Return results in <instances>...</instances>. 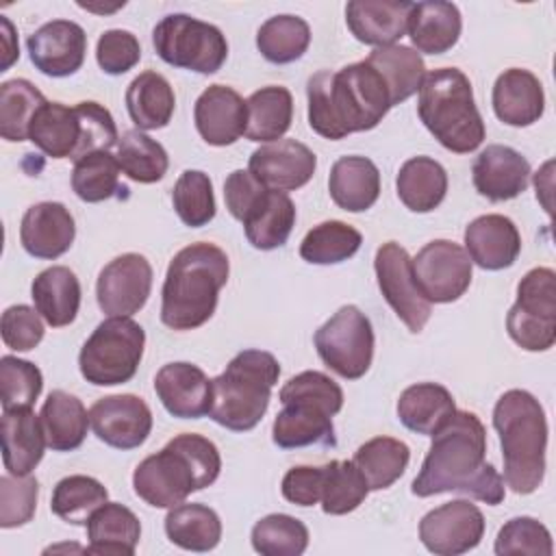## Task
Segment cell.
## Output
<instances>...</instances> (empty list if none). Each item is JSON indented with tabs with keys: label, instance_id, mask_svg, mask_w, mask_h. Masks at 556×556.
I'll return each instance as SVG.
<instances>
[{
	"label": "cell",
	"instance_id": "cell-1",
	"mask_svg": "<svg viewBox=\"0 0 556 556\" xmlns=\"http://www.w3.org/2000/svg\"><path fill=\"white\" fill-rule=\"evenodd\" d=\"M410 491L417 497L465 493L489 506L504 502V478L486 463V430L476 413L454 410L432 434V445Z\"/></svg>",
	"mask_w": 556,
	"mask_h": 556
},
{
	"label": "cell",
	"instance_id": "cell-2",
	"mask_svg": "<svg viewBox=\"0 0 556 556\" xmlns=\"http://www.w3.org/2000/svg\"><path fill=\"white\" fill-rule=\"evenodd\" d=\"M306 98L311 128L330 141L376 128L393 106L387 83L367 61L313 74Z\"/></svg>",
	"mask_w": 556,
	"mask_h": 556
},
{
	"label": "cell",
	"instance_id": "cell-3",
	"mask_svg": "<svg viewBox=\"0 0 556 556\" xmlns=\"http://www.w3.org/2000/svg\"><path fill=\"white\" fill-rule=\"evenodd\" d=\"M228 274V256L215 243L198 241L176 252L161 291V321L172 330H193L206 324Z\"/></svg>",
	"mask_w": 556,
	"mask_h": 556
},
{
	"label": "cell",
	"instance_id": "cell-4",
	"mask_svg": "<svg viewBox=\"0 0 556 556\" xmlns=\"http://www.w3.org/2000/svg\"><path fill=\"white\" fill-rule=\"evenodd\" d=\"M222 469L217 445L193 432H182L146 456L132 473L135 493L154 508H174L193 491L211 486Z\"/></svg>",
	"mask_w": 556,
	"mask_h": 556
},
{
	"label": "cell",
	"instance_id": "cell-5",
	"mask_svg": "<svg viewBox=\"0 0 556 556\" xmlns=\"http://www.w3.org/2000/svg\"><path fill=\"white\" fill-rule=\"evenodd\" d=\"M493 426L500 434L504 482L519 495L534 493L545 476L547 419L541 402L523 391H506L493 408Z\"/></svg>",
	"mask_w": 556,
	"mask_h": 556
},
{
	"label": "cell",
	"instance_id": "cell-6",
	"mask_svg": "<svg viewBox=\"0 0 556 556\" xmlns=\"http://www.w3.org/2000/svg\"><path fill=\"white\" fill-rule=\"evenodd\" d=\"M417 113L432 137L456 154H469L484 141V122L469 78L458 67H439L424 76Z\"/></svg>",
	"mask_w": 556,
	"mask_h": 556
},
{
	"label": "cell",
	"instance_id": "cell-7",
	"mask_svg": "<svg viewBox=\"0 0 556 556\" xmlns=\"http://www.w3.org/2000/svg\"><path fill=\"white\" fill-rule=\"evenodd\" d=\"M280 365L274 354L265 350L239 352L213 384V402L208 417L232 430H252L267 413L271 389L278 382Z\"/></svg>",
	"mask_w": 556,
	"mask_h": 556
},
{
	"label": "cell",
	"instance_id": "cell-8",
	"mask_svg": "<svg viewBox=\"0 0 556 556\" xmlns=\"http://www.w3.org/2000/svg\"><path fill=\"white\" fill-rule=\"evenodd\" d=\"M143 345L146 332L135 319L109 317L83 343L78 354L80 374L96 387L124 384L137 374Z\"/></svg>",
	"mask_w": 556,
	"mask_h": 556
},
{
	"label": "cell",
	"instance_id": "cell-9",
	"mask_svg": "<svg viewBox=\"0 0 556 556\" xmlns=\"http://www.w3.org/2000/svg\"><path fill=\"white\" fill-rule=\"evenodd\" d=\"M152 43L165 63L198 74H215L228 56L224 33L187 13L165 15L152 30Z\"/></svg>",
	"mask_w": 556,
	"mask_h": 556
},
{
	"label": "cell",
	"instance_id": "cell-10",
	"mask_svg": "<svg viewBox=\"0 0 556 556\" xmlns=\"http://www.w3.org/2000/svg\"><path fill=\"white\" fill-rule=\"evenodd\" d=\"M510 339L528 352H545L556 341V274L530 269L517 285V302L506 315Z\"/></svg>",
	"mask_w": 556,
	"mask_h": 556
},
{
	"label": "cell",
	"instance_id": "cell-11",
	"mask_svg": "<svg viewBox=\"0 0 556 556\" xmlns=\"http://www.w3.org/2000/svg\"><path fill=\"white\" fill-rule=\"evenodd\" d=\"M315 348L326 367L348 380L367 374L374 358V328L369 317L354 304L341 306L315 330Z\"/></svg>",
	"mask_w": 556,
	"mask_h": 556
},
{
	"label": "cell",
	"instance_id": "cell-12",
	"mask_svg": "<svg viewBox=\"0 0 556 556\" xmlns=\"http://www.w3.org/2000/svg\"><path fill=\"white\" fill-rule=\"evenodd\" d=\"M410 267L417 289L430 304L456 302L471 285V258L450 239L426 243L410 258Z\"/></svg>",
	"mask_w": 556,
	"mask_h": 556
},
{
	"label": "cell",
	"instance_id": "cell-13",
	"mask_svg": "<svg viewBox=\"0 0 556 556\" xmlns=\"http://www.w3.org/2000/svg\"><path fill=\"white\" fill-rule=\"evenodd\" d=\"M374 269L387 304L410 332H421L432 306L415 285L408 252L397 241H387L376 250Z\"/></svg>",
	"mask_w": 556,
	"mask_h": 556
},
{
	"label": "cell",
	"instance_id": "cell-14",
	"mask_svg": "<svg viewBox=\"0 0 556 556\" xmlns=\"http://www.w3.org/2000/svg\"><path fill=\"white\" fill-rule=\"evenodd\" d=\"M152 291V265L143 254L126 252L109 261L96 282V298L109 317H130L141 311Z\"/></svg>",
	"mask_w": 556,
	"mask_h": 556
},
{
	"label": "cell",
	"instance_id": "cell-15",
	"mask_svg": "<svg viewBox=\"0 0 556 556\" xmlns=\"http://www.w3.org/2000/svg\"><path fill=\"white\" fill-rule=\"evenodd\" d=\"M484 536V515L469 500L445 502L419 521V539L428 552L439 556H458L473 547Z\"/></svg>",
	"mask_w": 556,
	"mask_h": 556
},
{
	"label": "cell",
	"instance_id": "cell-16",
	"mask_svg": "<svg viewBox=\"0 0 556 556\" xmlns=\"http://www.w3.org/2000/svg\"><path fill=\"white\" fill-rule=\"evenodd\" d=\"M93 434L111 447L135 450L146 443L152 430L150 406L132 393L106 395L89 408Z\"/></svg>",
	"mask_w": 556,
	"mask_h": 556
},
{
	"label": "cell",
	"instance_id": "cell-17",
	"mask_svg": "<svg viewBox=\"0 0 556 556\" xmlns=\"http://www.w3.org/2000/svg\"><path fill=\"white\" fill-rule=\"evenodd\" d=\"M26 48L33 65L41 74L65 78L76 74L85 63L87 35L72 20H52L26 39Z\"/></svg>",
	"mask_w": 556,
	"mask_h": 556
},
{
	"label": "cell",
	"instance_id": "cell-18",
	"mask_svg": "<svg viewBox=\"0 0 556 556\" xmlns=\"http://www.w3.org/2000/svg\"><path fill=\"white\" fill-rule=\"evenodd\" d=\"M315 167V152L295 139H278L265 143L250 154L248 163V172L261 185L285 193L304 187L313 178Z\"/></svg>",
	"mask_w": 556,
	"mask_h": 556
},
{
	"label": "cell",
	"instance_id": "cell-19",
	"mask_svg": "<svg viewBox=\"0 0 556 556\" xmlns=\"http://www.w3.org/2000/svg\"><path fill=\"white\" fill-rule=\"evenodd\" d=\"M154 391L165 410L180 419H200L208 415L213 384L193 363H167L154 376Z\"/></svg>",
	"mask_w": 556,
	"mask_h": 556
},
{
	"label": "cell",
	"instance_id": "cell-20",
	"mask_svg": "<svg viewBox=\"0 0 556 556\" xmlns=\"http://www.w3.org/2000/svg\"><path fill=\"white\" fill-rule=\"evenodd\" d=\"M473 187L491 202L513 200L526 191L530 163L510 146L491 143L473 161Z\"/></svg>",
	"mask_w": 556,
	"mask_h": 556
},
{
	"label": "cell",
	"instance_id": "cell-21",
	"mask_svg": "<svg viewBox=\"0 0 556 556\" xmlns=\"http://www.w3.org/2000/svg\"><path fill=\"white\" fill-rule=\"evenodd\" d=\"M76 237L72 213L61 202H37L26 208L20 224V241L35 258L63 256Z\"/></svg>",
	"mask_w": 556,
	"mask_h": 556
},
{
	"label": "cell",
	"instance_id": "cell-22",
	"mask_svg": "<svg viewBox=\"0 0 556 556\" xmlns=\"http://www.w3.org/2000/svg\"><path fill=\"white\" fill-rule=\"evenodd\" d=\"M193 119L200 137L211 146H230L245 135V100L226 85L206 87L193 106Z\"/></svg>",
	"mask_w": 556,
	"mask_h": 556
},
{
	"label": "cell",
	"instance_id": "cell-23",
	"mask_svg": "<svg viewBox=\"0 0 556 556\" xmlns=\"http://www.w3.org/2000/svg\"><path fill=\"white\" fill-rule=\"evenodd\" d=\"M465 252L482 269H506L521 252V237L513 219L497 213L480 215L465 228Z\"/></svg>",
	"mask_w": 556,
	"mask_h": 556
},
{
	"label": "cell",
	"instance_id": "cell-24",
	"mask_svg": "<svg viewBox=\"0 0 556 556\" xmlns=\"http://www.w3.org/2000/svg\"><path fill=\"white\" fill-rule=\"evenodd\" d=\"M413 2L406 0H352L345 7L350 33L367 46L384 48L404 37Z\"/></svg>",
	"mask_w": 556,
	"mask_h": 556
},
{
	"label": "cell",
	"instance_id": "cell-25",
	"mask_svg": "<svg viewBox=\"0 0 556 556\" xmlns=\"http://www.w3.org/2000/svg\"><path fill=\"white\" fill-rule=\"evenodd\" d=\"M271 439L282 450L306 445H334L332 413L311 400H287L271 426Z\"/></svg>",
	"mask_w": 556,
	"mask_h": 556
},
{
	"label": "cell",
	"instance_id": "cell-26",
	"mask_svg": "<svg viewBox=\"0 0 556 556\" xmlns=\"http://www.w3.org/2000/svg\"><path fill=\"white\" fill-rule=\"evenodd\" d=\"M493 111L508 126H530L545 111V93L541 80L521 67L504 70L493 85Z\"/></svg>",
	"mask_w": 556,
	"mask_h": 556
},
{
	"label": "cell",
	"instance_id": "cell-27",
	"mask_svg": "<svg viewBox=\"0 0 556 556\" xmlns=\"http://www.w3.org/2000/svg\"><path fill=\"white\" fill-rule=\"evenodd\" d=\"M2 463L13 476H28L43 458L46 434L39 415L30 408L2 410Z\"/></svg>",
	"mask_w": 556,
	"mask_h": 556
},
{
	"label": "cell",
	"instance_id": "cell-28",
	"mask_svg": "<svg viewBox=\"0 0 556 556\" xmlns=\"http://www.w3.org/2000/svg\"><path fill=\"white\" fill-rule=\"evenodd\" d=\"M406 30L419 52L443 54L452 50L460 37V11L454 2L443 0L413 2Z\"/></svg>",
	"mask_w": 556,
	"mask_h": 556
},
{
	"label": "cell",
	"instance_id": "cell-29",
	"mask_svg": "<svg viewBox=\"0 0 556 556\" xmlns=\"http://www.w3.org/2000/svg\"><path fill=\"white\" fill-rule=\"evenodd\" d=\"M328 191L339 208L363 213L371 208L380 195V172L367 156H341L330 167Z\"/></svg>",
	"mask_w": 556,
	"mask_h": 556
},
{
	"label": "cell",
	"instance_id": "cell-30",
	"mask_svg": "<svg viewBox=\"0 0 556 556\" xmlns=\"http://www.w3.org/2000/svg\"><path fill=\"white\" fill-rule=\"evenodd\" d=\"M87 554L132 556L141 539L139 517L124 504L106 502L87 521Z\"/></svg>",
	"mask_w": 556,
	"mask_h": 556
},
{
	"label": "cell",
	"instance_id": "cell-31",
	"mask_svg": "<svg viewBox=\"0 0 556 556\" xmlns=\"http://www.w3.org/2000/svg\"><path fill=\"white\" fill-rule=\"evenodd\" d=\"M83 126L76 106L61 102H46L37 109L28 139L52 159H78Z\"/></svg>",
	"mask_w": 556,
	"mask_h": 556
},
{
	"label": "cell",
	"instance_id": "cell-32",
	"mask_svg": "<svg viewBox=\"0 0 556 556\" xmlns=\"http://www.w3.org/2000/svg\"><path fill=\"white\" fill-rule=\"evenodd\" d=\"M30 298L48 326H70L80 308V282L70 267L52 265L35 276Z\"/></svg>",
	"mask_w": 556,
	"mask_h": 556
},
{
	"label": "cell",
	"instance_id": "cell-33",
	"mask_svg": "<svg viewBox=\"0 0 556 556\" xmlns=\"http://www.w3.org/2000/svg\"><path fill=\"white\" fill-rule=\"evenodd\" d=\"M241 224L252 248L276 250L287 243L295 226V204L285 191L265 189Z\"/></svg>",
	"mask_w": 556,
	"mask_h": 556
},
{
	"label": "cell",
	"instance_id": "cell-34",
	"mask_svg": "<svg viewBox=\"0 0 556 556\" xmlns=\"http://www.w3.org/2000/svg\"><path fill=\"white\" fill-rule=\"evenodd\" d=\"M39 419L46 443L54 452H72L80 447L87 437V428L91 426L83 402L63 389L50 391L41 406Z\"/></svg>",
	"mask_w": 556,
	"mask_h": 556
},
{
	"label": "cell",
	"instance_id": "cell-35",
	"mask_svg": "<svg viewBox=\"0 0 556 556\" xmlns=\"http://www.w3.org/2000/svg\"><path fill=\"white\" fill-rule=\"evenodd\" d=\"M456 410L452 393L437 382L406 387L397 400V419L413 432L432 437Z\"/></svg>",
	"mask_w": 556,
	"mask_h": 556
},
{
	"label": "cell",
	"instance_id": "cell-36",
	"mask_svg": "<svg viewBox=\"0 0 556 556\" xmlns=\"http://www.w3.org/2000/svg\"><path fill=\"white\" fill-rule=\"evenodd\" d=\"M126 109L139 130L165 128L176 109L169 80L154 70L141 72L126 89Z\"/></svg>",
	"mask_w": 556,
	"mask_h": 556
},
{
	"label": "cell",
	"instance_id": "cell-37",
	"mask_svg": "<svg viewBox=\"0 0 556 556\" xmlns=\"http://www.w3.org/2000/svg\"><path fill=\"white\" fill-rule=\"evenodd\" d=\"M395 189L406 208L413 213H430L447 193V172L430 156H413L400 167Z\"/></svg>",
	"mask_w": 556,
	"mask_h": 556
},
{
	"label": "cell",
	"instance_id": "cell-38",
	"mask_svg": "<svg viewBox=\"0 0 556 556\" xmlns=\"http://www.w3.org/2000/svg\"><path fill=\"white\" fill-rule=\"evenodd\" d=\"M245 137L250 141L271 143L282 139L293 119V96L282 85H267L256 89L248 100Z\"/></svg>",
	"mask_w": 556,
	"mask_h": 556
},
{
	"label": "cell",
	"instance_id": "cell-39",
	"mask_svg": "<svg viewBox=\"0 0 556 556\" xmlns=\"http://www.w3.org/2000/svg\"><path fill=\"white\" fill-rule=\"evenodd\" d=\"M387 83L391 93V104H400L419 91L426 76L424 59L417 50L408 46H384L369 52L365 59Z\"/></svg>",
	"mask_w": 556,
	"mask_h": 556
},
{
	"label": "cell",
	"instance_id": "cell-40",
	"mask_svg": "<svg viewBox=\"0 0 556 556\" xmlns=\"http://www.w3.org/2000/svg\"><path fill=\"white\" fill-rule=\"evenodd\" d=\"M165 534L187 552H211L222 539V521L204 504H178L165 517Z\"/></svg>",
	"mask_w": 556,
	"mask_h": 556
},
{
	"label": "cell",
	"instance_id": "cell-41",
	"mask_svg": "<svg viewBox=\"0 0 556 556\" xmlns=\"http://www.w3.org/2000/svg\"><path fill=\"white\" fill-rule=\"evenodd\" d=\"M352 460L361 469L369 491H382L402 478L410 460V450L400 439L374 437L354 452Z\"/></svg>",
	"mask_w": 556,
	"mask_h": 556
},
{
	"label": "cell",
	"instance_id": "cell-42",
	"mask_svg": "<svg viewBox=\"0 0 556 556\" xmlns=\"http://www.w3.org/2000/svg\"><path fill=\"white\" fill-rule=\"evenodd\" d=\"M106 502L109 491L100 480L74 473L56 482L50 500V510L72 526H87L91 515Z\"/></svg>",
	"mask_w": 556,
	"mask_h": 556
},
{
	"label": "cell",
	"instance_id": "cell-43",
	"mask_svg": "<svg viewBox=\"0 0 556 556\" xmlns=\"http://www.w3.org/2000/svg\"><path fill=\"white\" fill-rule=\"evenodd\" d=\"M115 159L119 169L135 182H159L169 167L165 148L143 130H126L117 141Z\"/></svg>",
	"mask_w": 556,
	"mask_h": 556
},
{
	"label": "cell",
	"instance_id": "cell-44",
	"mask_svg": "<svg viewBox=\"0 0 556 556\" xmlns=\"http://www.w3.org/2000/svg\"><path fill=\"white\" fill-rule=\"evenodd\" d=\"M363 243V235L339 219L313 226L300 243V256L313 265H334L352 258Z\"/></svg>",
	"mask_w": 556,
	"mask_h": 556
},
{
	"label": "cell",
	"instance_id": "cell-45",
	"mask_svg": "<svg viewBox=\"0 0 556 556\" xmlns=\"http://www.w3.org/2000/svg\"><path fill=\"white\" fill-rule=\"evenodd\" d=\"M311 43V28L298 15H274L256 33L258 52L276 65L298 61Z\"/></svg>",
	"mask_w": 556,
	"mask_h": 556
},
{
	"label": "cell",
	"instance_id": "cell-46",
	"mask_svg": "<svg viewBox=\"0 0 556 556\" xmlns=\"http://www.w3.org/2000/svg\"><path fill=\"white\" fill-rule=\"evenodd\" d=\"M46 96L26 78L4 80L0 85V135L7 141H26L30 122Z\"/></svg>",
	"mask_w": 556,
	"mask_h": 556
},
{
	"label": "cell",
	"instance_id": "cell-47",
	"mask_svg": "<svg viewBox=\"0 0 556 556\" xmlns=\"http://www.w3.org/2000/svg\"><path fill=\"white\" fill-rule=\"evenodd\" d=\"M369 493V486L354 460H330L324 465L321 510L326 515H348L356 510Z\"/></svg>",
	"mask_w": 556,
	"mask_h": 556
},
{
	"label": "cell",
	"instance_id": "cell-48",
	"mask_svg": "<svg viewBox=\"0 0 556 556\" xmlns=\"http://www.w3.org/2000/svg\"><path fill=\"white\" fill-rule=\"evenodd\" d=\"M252 547L263 556H300L308 547V528L285 513H271L252 528Z\"/></svg>",
	"mask_w": 556,
	"mask_h": 556
},
{
	"label": "cell",
	"instance_id": "cell-49",
	"mask_svg": "<svg viewBox=\"0 0 556 556\" xmlns=\"http://www.w3.org/2000/svg\"><path fill=\"white\" fill-rule=\"evenodd\" d=\"M72 189L83 202H102L119 191V163L109 150L89 152L74 161Z\"/></svg>",
	"mask_w": 556,
	"mask_h": 556
},
{
	"label": "cell",
	"instance_id": "cell-50",
	"mask_svg": "<svg viewBox=\"0 0 556 556\" xmlns=\"http://www.w3.org/2000/svg\"><path fill=\"white\" fill-rule=\"evenodd\" d=\"M172 204L185 226H206L217 211L208 174L200 169H185L172 189Z\"/></svg>",
	"mask_w": 556,
	"mask_h": 556
},
{
	"label": "cell",
	"instance_id": "cell-51",
	"mask_svg": "<svg viewBox=\"0 0 556 556\" xmlns=\"http://www.w3.org/2000/svg\"><path fill=\"white\" fill-rule=\"evenodd\" d=\"M43 389V376L37 365L17 356L0 358V402L2 410L30 408Z\"/></svg>",
	"mask_w": 556,
	"mask_h": 556
},
{
	"label": "cell",
	"instance_id": "cell-52",
	"mask_svg": "<svg viewBox=\"0 0 556 556\" xmlns=\"http://www.w3.org/2000/svg\"><path fill=\"white\" fill-rule=\"evenodd\" d=\"M552 534L534 517H513L508 519L495 539L497 556H552Z\"/></svg>",
	"mask_w": 556,
	"mask_h": 556
},
{
	"label": "cell",
	"instance_id": "cell-53",
	"mask_svg": "<svg viewBox=\"0 0 556 556\" xmlns=\"http://www.w3.org/2000/svg\"><path fill=\"white\" fill-rule=\"evenodd\" d=\"M39 482L28 476H2L0 478V526L17 528L33 519L37 508Z\"/></svg>",
	"mask_w": 556,
	"mask_h": 556
},
{
	"label": "cell",
	"instance_id": "cell-54",
	"mask_svg": "<svg viewBox=\"0 0 556 556\" xmlns=\"http://www.w3.org/2000/svg\"><path fill=\"white\" fill-rule=\"evenodd\" d=\"M280 402L287 400H311L321 406H326L332 415H337L343 408V391L341 387L326 376L324 371L306 369L285 382L280 389Z\"/></svg>",
	"mask_w": 556,
	"mask_h": 556
},
{
	"label": "cell",
	"instance_id": "cell-55",
	"mask_svg": "<svg viewBox=\"0 0 556 556\" xmlns=\"http://www.w3.org/2000/svg\"><path fill=\"white\" fill-rule=\"evenodd\" d=\"M141 59L139 39L130 30L111 28L104 30L96 43V61L102 72L111 76L126 74Z\"/></svg>",
	"mask_w": 556,
	"mask_h": 556
},
{
	"label": "cell",
	"instance_id": "cell-56",
	"mask_svg": "<svg viewBox=\"0 0 556 556\" xmlns=\"http://www.w3.org/2000/svg\"><path fill=\"white\" fill-rule=\"evenodd\" d=\"M43 317L37 308L26 304H13L2 313L0 319V334L7 348L15 352H28L37 348L43 339Z\"/></svg>",
	"mask_w": 556,
	"mask_h": 556
},
{
	"label": "cell",
	"instance_id": "cell-57",
	"mask_svg": "<svg viewBox=\"0 0 556 556\" xmlns=\"http://www.w3.org/2000/svg\"><path fill=\"white\" fill-rule=\"evenodd\" d=\"M324 486V467L298 465L291 467L280 484L282 497L298 506H315L321 500Z\"/></svg>",
	"mask_w": 556,
	"mask_h": 556
},
{
	"label": "cell",
	"instance_id": "cell-58",
	"mask_svg": "<svg viewBox=\"0 0 556 556\" xmlns=\"http://www.w3.org/2000/svg\"><path fill=\"white\" fill-rule=\"evenodd\" d=\"M267 187L261 185L248 169H235L228 174L224 182V200L226 208L235 219H243L245 213L256 204Z\"/></svg>",
	"mask_w": 556,
	"mask_h": 556
},
{
	"label": "cell",
	"instance_id": "cell-59",
	"mask_svg": "<svg viewBox=\"0 0 556 556\" xmlns=\"http://www.w3.org/2000/svg\"><path fill=\"white\" fill-rule=\"evenodd\" d=\"M0 24H2V41H4V59H2V65H0V72H7L9 70V65L20 56V50H17V46H11V41L15 39L13 37V26H11V22L7 20V17H2L0 20Z\"/></svg>",
	"mask_w": 556,
	"mask_h": 556
}]
</instances>
